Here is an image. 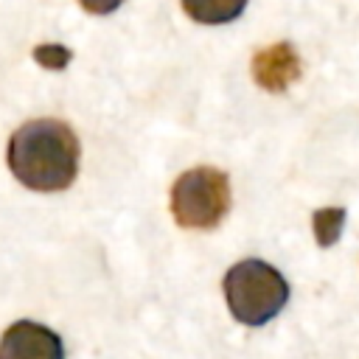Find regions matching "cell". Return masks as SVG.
Instances as JSON below:
<instances>
[{
	"label": "cell",
	"instance_id": "cell-1",
	"mask_svg": "<svg viewBox=\"0 0 359 359\" xmlns=\"http://www.w3.org/2000/svg\"><path fill=\"white\" fill-rule=\"evenodd\" d=\"M8 168L31 191H65L79 174V137L62 121H28L8 140Z\"/></svg>",
	"mask_w": 359,
	"mask_h": 359
},
{
	"label": "cell",
	"instance_id": "cell-2",
	"mask_svg": "<svg viewBox=\"0 0 359 359\" xmlns=\"http://www.w3.org/2000/svg\"><path fill=\"white\" fill-rule=\"evenodd\" d=\"M230 314L250 328H258L280 314L289 300L286 278L261 258H244L233 264L222 280Z\"/></svg>",
	"mask_w": 359,
	"mask_h": 359
},
{
	"label": "cell",
	"instance_id": "cell-3",
	"mask_svg": "<svg viewBox=\"0 0 359 359\" xmlns=\"http://www.w3.org/2000/svg\"><path fill=\"white\" fill-rule=\"evenodd\" d=\"M230 208V180L213 165H196L171 185V213L180 227L210 230Z\"/></svg>",
	"mask_w": 359,
	"mask_h": 359
},
{
	"label": "cell",
	"instance_id": "cell-4",
	"mask_svg": "<svg viewBox=\"0 0 359 359\" xmlns=\"http://www.w3.org/2000/svg\"><path fill=\"white\" fill-rule=\"evenodd\" d=\"M0 359H65V345L48 325L17 320L0 337Z\"/></svg>",
	"mask_w": 359,
	"mask_h": 359
},
{
	"label": "cell",
	"instance_id": "cell-5",
	"mask_svg": "<svg viewBox=\"0 0 359 359\" xmlns=\"http://www.w3.org/2000/svg\"><path fill=\"white\" fill-rule=\"evenodd\" d=\"M252 79L269 93H283L300 79V56L289 42H275L252 56Z\"/></svg>",
	"mask_w": 359,
	"mask_h": 359
},
{
	"label": "cell",
	"instance_id": "cell-6",
	"mask_svg": "<svg viewBox=\"0 0 359 359\" xmlns=\"http://www.w3.org/2000/svg\"><path fill=\"white\" fill-rule=\"evenodd\" d=\"M180 3H182L185 14L202 25L233 22L247 6V0H180Z\"/></svg>",
	"mask_w": 359,
	"mask_h": 359
},
{
	"label": "cell",
	"instance_id": "cell-7",
	"mask_svg": "<svg viewBox=\"0 0 359 359\" xmlns=\"http://www.w3.org/2000/svg\"><path fill=\"white\" fill-rule=\"evenodd\" d=\"M345 227V208H320L311 216V230L320 247H331L339 241Z\"/></svg>",
	"mask_w": 359,
	"mask_h": 359
},
{
	"label": "cell",
	"instance_id": "cell-8",
	"mask_svg": "<svg viewBox=\"0 0 359 359\" xmlns=\"http://www.w3.org/2000/svg\"><path fill=\"white\" fill-rule=\"evenodd\" d=\"M31 56H34L36 65H42L48 70H65L67 62L73 59V50L65 48V45H59V42H45V45H36L31 50Z\"/></svg>",
	"mask_w": 359,
	"mask_h": 359
},
{
	"label": "cell",
	"instance_id": "cell-9",
	"mask_svg": "<svg viewBox=\"0 0 359 359\" xmlns=\"http://www.w3.org/2000/svg\"><path fill=\"white\" fill-rule=\"evenodd\" d=\"M79 3H81V8L90 11V14H112L123 0H79Z\"/></svg>",
	"mask_w": 359,
	"mask_h": 359
}]
</instances>
